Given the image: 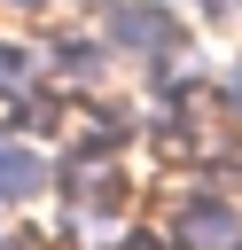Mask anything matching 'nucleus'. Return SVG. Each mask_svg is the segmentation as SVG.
I'll return each instance as SVG.
<instances>
[{"label":"nucleus","instance_id":"nucleus-4","mask_svg":"<svg viewBox=\"0 0 242 250\" xmlns=\"http://www.w3.org/2000/svg\"><path fill=\"white\" fill-rule=\"evenodd\" d=\"M141 219H148V203L133 195V180H109V188H70V195H55L47 234H55V250H117Z\"/></svg>","mask_w":242,"mask_h":250},{"label":"nucleus","instance_id":"nucleus-2","mask_svg":"<svg viewBox=\"0 0 242 250\" xmlns=\"http://www.w3.org/2000/svg\"><path fill=\"white\" fill-rule=\"evenodd\" d=\"M86 23L117 47L125 70H148L156 55L195 39V8L187 0H86Z\"/></svg>","mask_w":242,"mask_h":250},{"label":"nucleus","instance_id":"nucleus-1","mask_svg":"<svg viewBox=\"0 0 242 250\" xmlns=\"http://www.w3.org/2000/svg\"><path fill=\"white\" fill-rule=\"evenodd\" d=\"M148 219H156V234L172 250H242V188H219L195 164H172Z\"/></svg>","mask_w":242,"mask_h":250},{"label":"nucleus","instance_id":"nucleus-6","mask_svg":"<svg viewBox=\"0 0 242 250\" xmlns=\"http://www.w3.org/2000/svg\"><path fill=\"white\" fill-rule=\"evenodd\" d=\"M23 86H39V31H0V109Z\"/></svg>","mask_w":242,"mask_h":250},{"label":"nucleus","instance_id":"nucleus-5","mask_svg":"<svg viewBox=\"0 0 242 250\" xmlns=\"http://www.w3.org/2000/svg\"><path fill=\"white\" fill-rule=\"evenodd\" d=\"M55 203V141L39 133H0V211L23 219V211H47Z\"/></svg>","mask_w":242,"mask_h":250},{"label":"nucleus","instance_id":"nucleus-8","mask_svg":"<svg viewBox=\"0 0 242 250\" xmlns=\"http://www.w3.org/2000/svg\"><path fill=\"white\" fill-rule=\"evenodd\" d=\"M195 23H242V0H187Z\"/></svg>","mask_w":242,"mask_h":250},{"label":"nucleus","instance_id":"nucleus-7","mask_svg":"<svg viewBox=\"0 0 242 250\" xmlns=\"http://www.w3.org/2000/svg\"><path fill=\"white\" fill-rule=\"evenodd\" d=\"M211 117L242 125V55H226V62L211 70Z\"/></svg>","mask_w":242,"mask_h":250},{"label":"nucleus","instance_id":"nucleus-3","mask_svg":"<svg viewBox=\"0 0 242 250\" xmlns=\"http://www.w3.org/2000/svg\"><path fill=\"white\" fill-rule=\"evenodd\" d=\"M117 47L86 23V8H70V16H55L47 31H39V78L47 86H62L70 102H94V94H109L117 86Z\"/></svg>","mask_w":242,"mask_h":250}]
</instances>
